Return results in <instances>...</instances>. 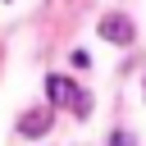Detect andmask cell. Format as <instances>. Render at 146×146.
<instances>
[{"instance_id":"obj_2","label":"cell","mask_w":146,"mask_h":146,"mask_svg":"<svg viewBox=\"0 0 146 146\" xmlns=\"http://www.w3.org/2000/svg\"><path fill=\"white\" fill-rule=\"evenodd\" d=\"M100 36L114 41V46L132 41V18H123V14H105V18H100Z\"/></svg>"},{"instance_id":"obj_1","label":"cell","mask_w":146,"mask_h":146,"mask_svg":"<svg viewBox=\"0 0 146 146\" xmlns=\"http://www.w3.org/2000/svg\"><path fill=\"white\" fill-rule=\"evenodd\" d=\"M46 96H50V110H55V105H68L73 114H87V110H91L87 91H78V87L68 82V78H55V73L46 78Z\"/></svg>"},{"instance_id":"obj_3","label":"cell","mask_w":146,"mask_h":146,"mask_svg":"<svg viewBox=\"0 0 146 146\" xmlns=\"http://www.w3.org/2000/svg\"><path fill=\"white\" fill-rule=\"evenodd\" d=\"M50 119H55V110H50V105H41V110H27V114L18 119V132H23V137H41V132L50 128Z\"/></svg>"},{"instance_id":"obj_4","label":"cell","mask_w":146,"mask_h":146,"mask_svg":"<svg viewBox=\"0 0 146 146\" xmlns=\"http://www.w3.org/2000/svg\"><path fill=\"white\" fill-rule=\"evenodd\" d=\"M110 146H137V141H132V132H114V137H110Z\"/></svg>"}]
</instances>
